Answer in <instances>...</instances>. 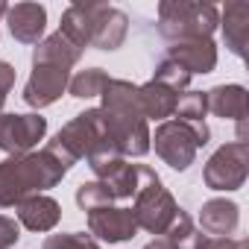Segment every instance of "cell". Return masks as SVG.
<instances>
[{"label": "cell", "instance_id": "cell-25", "mask_svg": "<svg viewBox=\"0 0 249 249\" xmlns=\"http://www.w3.org/2000/svg\"><path fill=\"white\" fill-rule=\"evenodd\" d=\"M41 249H100V243H97V237H91L85 231H68V234L44 237Z\"/></svg>", "mask_w": 249, "mask_h": 249}, {"label": "cell", "instance_id": "cell-4", "mask_svg": "<svg viewBox=\"0 0 249 249\" xmlns=\"http://www.w3.org/2000/svg\"><path fill=\"white\" fill-rule=\"evenodd\" d=\"M141 170V185L132 196V217L138 223V229L150 231V234H164L167 226L173 223L179 205L173 199V194L164 188V182L159 179V173L147 164H138Z\"/></svg>", "mask_w": 249, "mask_h": 249}, {"label": "cell", "instance_id": "cell-6", "mask_svg": "<svg viewBox=\"0 0 249 249\" xmlns=\"http://www.w3.org/2000/svg\"><path fill=\"white\" fill-rule=\"evenodd\" d=\"M249 173V147L243 141L223 144L205 164L202 179L211 191H237Z\"/></svg>", "mask_w": 249, "mask_h": 249}, {"label": "cell", "instance_id": "cell-28", "mask_svg": "<svg viewBox=\"0 0 249 249\" xmlns=\"http://www.w3.org/2000/svg\"><path fill=\"white\" fill-rule=\"evenodd\" d=\"M12 85H15V68H12L9 62H0V108H3V103H6V97H9V91H12Z\"/></svg>", "mask_w": 249, "mask_h": 249}, {"label": "cell", "instance_id": "cell-20", "mask_svg": "<svg viewBox=\"0 0 249 249\" xmlns=\"http://www.w3.org/2000/svg\"><path fill=\"white\" fill-rule=\"evenodd\" d=\"M126 33H129V18L120 9L108 6V12H106V18L100 24V33H97L91 47H97V50H117L123 41H126Z\"/></svg>", "mask_w": 249, "mask_h": 249}, {"label": "cell", "instance_id": "cell-19", "mask_svg": "<svg viewBox=\"0 0 249 249\" xmlns=\"http://www.w3.org/2000/svg\"><path fill=\"white\" fill-rule=\"evenodd\" d=\"M176 120L185 123V126H191L199 138V144L205 147L211 132H208V123H205V114H208V103H205V94L202 91H185L179 94V103H176Z\"/></svg>", "mask_w": 249, "mask_h": 249}, {"label": "cell", "instance_id": "cell-13", "mask_svg": "<svg viewBox=\"0 0 249 249\" xmlns=\"http://www.w3.org/2000/svg\"><path fill=\"white\" fill-rule=\"evenodd\" d=\"M15 211H18V226H24L30 231H50L62 220L59 202L47 194H33V196L21 199L15 205Z\"/></svg>", "mask_w": 249, "mask_h": 249}, {"label": "cell", "instance_id": "cell-9", "mask_svg": "<svg viewBox=\"0 0 249 249\" xmlns=\"http://www.w3.org/2000/svg\"><path fill=\"white\" fill-rule=\"evenodd\" d=\"M71 85V71L59 65H33V73L24 85V103L33 108L53 106Z\"/></svg>", "mask_w": 249, "mask_h": 249}, {"label": "cell", "instance_id": "cell-29", "mask_svg": "<svg viewBox=\"0 0 249 249\" xmlns=\"http://www.w3.org/2000/svg\"><path fill=\"white\" fill-rule=\"evenodd\" d=\"M144 249H173V246H170V243H167L164 237H156V240H150V243H147Z\"/></svg>", "mask_w": 249, "mask_h": 249}, {"label": "cell", "instance_id": "cell-22", "mask_svg": "<svg viewBox=\"0 0 249 249\" xmlns=\"http://www.w3.org/2000/svg\"><path fill=\"white\" fill-rule=\"evenodd\" d=\"M161 237H164L173 249H194V243H196L199 231H196V226H194L191 214H188L185 208H179V211H176V217H173V223L167 226V231H164Z\"/></svg>", "mask_w": 249, "mask_h": 249}, {"label": "cell", "instance_id": "cell-3", "mask_svg": "<svg viewBox=\"0 0 249 249\" xmlns=\"http://www.w3.org/2000/svg\"><path fill=\"white\" fill-rule=\"evenodd\" d=\"M217 27H220V9L214 3H191V0L159 3V33L170 44L191 38H211Z\"/></svg>", "mask_w": 249, "mask_h": 249}, {"label": "cell", "instance_id": "cell-21", "mask_svg": "<svg viewBox=\"0 0 249 249\" xmlns=\"http://www.w3.org/2000/svg\"><path fill=\"white\" fill-rule=\"evenodd\" d=\"M108 79H111V76H108L103 68H88V71H79L76 76H71L68 91H71V97H76V100H91V97H100V94H103V88H106Z\"/></svg>", "mask_w": 249, "mask_h": 249}, {"label": "cell", "instance_id": "cell-26", "mask_svg": "<svg viewBox=\"0 0 249 249\" xmlns=\"http://www.w3.org/2000/svg\"><path fill=\"white\" fill-rule=\"evenodd\" d=\"M194 249H249V243L243 237H208L199 231Z\"/></svg>", "mask_w": 249, "mask_h": 249}, {"label": "cell", "instance_id": "cell-14", "mask_svg": "<svg viewBox=\"0 0 249 249\" xmlns=\"http://www.w3.org/2000/svg\"><path fill=\"white\" fill-rule=\"evenodd\" d=\"M205 103L214 117L234 120V123H246L249 117V97L243 85H217L205 91Z\"/></svg>", "mask_w": 249, "mask_h": 249}, {"label": "cell", "instance_id": "cell-24", "mask_svg": "<svg viewBox=\"0 0 249 249\" xmlns=\"http://www.w3.org/2000/svg\"><path fill=\"white\" fill-rule=\"evenodd\" d=\"M153 79L161 82V85H167V88H173L176 94H182V91L188 88V82H191V73H188L185 68H179L176 62L161 59V62L156 65V71H153Z\"/></svg>", "mask_w": 249, "mask_h": 249}, {"label": "cell", "instance_id": "cell-23", "mask_svg": "<svg viewBox=\"0 0 249 249\" xmlns=\"http://www.w3.org/2000/svg\"><path fill=\"white\" fill-rule=\"evenodd\" d=\"M114 202V196L108 194V188L103 185V182H82L79 188H76V205L82 208V211H97V208H106V205H111Z\"/></svg>", "mask_w": 249, "mask_h": 249}, {"label": "cell", "instance_id": "cell-18", "mask_svg": "<svg viewBox=\"0 0 249 249\" xmlns=\"http://www.w3.org/2000/svg\"><path fill=\"white\" fill-rule=\"evenodd\" d=\"M79 56H82V50L73 41H68L62 33H53V36H47V38H41L36 44L33 65H59V68H68L71 71L79 62Z\"/></svg>", "mask_w": 249, "mask_h": 249}, {"label": "cell", "instance_id": "cell-7", "mask_svg": "<svg viewBox=\"0 0 249 249\" xmlns=\"http://www.w3.org/2000/svg\"><path fill=\"white\" fill-rule=\"evenodd\" d=\"M47 135V117L41 114H3L0 111V150L9 156L33 153Z\"/></svg>", "mask_w": 249, "mask_h": 249}, {"label": "cell", "instance_id": "cell-1", "mask_svg": "<svg viewBox=\"0 0 249 249\" xmlns=\"http://www.w3.org/2000/svg\"><path fill=\"white\" fill-rule=\"evenodd\" d=\"M103 111L123 159H141L150 153V126L138 103V85L126 79H108L103 88Z\"/></svg>", "mask_w": 249, "mask_h": 249}, {"label": "cell", "instance_id": "cell-12", "mask_svg": "<svg viewBox=\"0 0 249 249\" xmlns=\"http://www.w3.org/2000/svg\"><path fill=\"white\" fill-rule=\"evenodd\" d=\"M6 24L15 41L38 44L47 27V9L41 3H15L6 9Z\"/></svg>", "mask_w": 249, "mask_h": 249}, {"label": "cell", "instance_id": "cell-5", "mask_svg": "<svg viewBox=\"0 0 249 249\" xmlns=\"http://www.w3.org/2000/svg\"><path fill=\"white\" fill-rule=\"evenodd\" d=\"M156 147V156L173 167V170H188L196 159V150L202 147L196 132L179 120H164L159 123L156 135H150V150Z\"/></svg>", "mask_w": 249, "mask_h": 249}, {"label": "cell", "instance_id": "cell-2", "mask_svg": "<svg viewBox=\"0 0 249 249\" xmlns=\"http://www.w3.org/2000/svg\"><path fill=\"white\" fill-rule=\"evenodd\" d=\"M65 173L68 167L50 150L3 159L0 161V208H12L33 194L56 188Z\"/></svg>", "mask_w": 249, "mask_h": 249}, {"label": "cell", "instance_id": "cell-15", "mask_svg": "<svg viewBox=\"0 0 249 249\" xmlns=\"http://www.w3.org/2000/svg\"><path fill=\"white\" fill-rule=\"evenodd\" d=\"M240 223V208L231 199H208L199 211V226L208 237H229Z\"/></svg>", "mask_w": 249, "mask_h": 249}, {"label": "cell", "instance_id": "cell-16", "mask_svg": "<svg viewBox=\"0 0 249 249\" xmlns=\"http://www.w3.org/2000/svg\"><path fill=\"white\" fill-rule=\"evenodd\" d=\"M138 103H141V111H144L147 120H161L164 123L167 117H173L176 103H179V94L173 88L150 79V82L138 85Z\"/></svg>", "mask_w": 249, "mask_h": 249}, {"label": "cell", "instance_id": "cell-8", "mask_svg": "<svg viewBox=\"0 0 249 249\" xmlns=\"http://www.w3.org/2000/svg\"><path fill=\"white\" fill-rule=\"evenodd\" d=\"M106 12H108V3H71L62 15L59 33L68 41H73L79 50H85V47L94 44Z\"/></svg>", "mask_w": 249, "mask_h": 249}, {"label": "cell", "instance_id": "cell-27", "mask_svg": "<svg viewBox=\"0 0 249 249\" xmlns=\"http://www.w3.org/2000/svg\"><path fill=\"white\" fill-rule=\"evenodd\" d=\"M21 237V226L15 217H6V214H0V249H9L15 246Z\"/></svg>", "mask_w": 249, "mask_h": 249}, {"label": "cell", "instance_id": "cell-10", "mask_svg": "<svg viewBox=\"0 0 249 249\" xmlns=\"http://www.w3.org/2000/svg\"><path fill=\"white\" fill-rule=\"evenodd\" d=\"M135 231H138V223L129 208L106 205V208L88 211V234H97L106 243H123L135 237Z\"/></svg>", "mask_w": 249, "mask_h": 249}, {"label": "cell", "instance_id": "cell-11", "mask_svg": "<svg viewBox=\"0 0 249 249\" xmlns=\"http://www.w3.org/2000/svg\"><path fill=\"white\" fill-rule=\"evenodd\" d=\"M167 59L185 68L191 76L194 73H211L217 68V44L211 38H191V41H176L167 47Z\"/></svg>", "mask_w": 249, "mask_h": 249}, {"label": "cell", "instance_id": "cell-17", "mask_svg": "<svg viewBox=\"0 0 249 249\" xmlns=\"http://www.w3.org/2000/svg\"><path fill=\"white\" fill-rule=\"evenodd\" d=\"M223 36H226V47L243 59L246 44H249V3L243 0H234V3H226L223 9Z\"/></svg>", "mask_w": 249, "mask_h": 249}, {"label": "cell", "instance_id": "cell-30", "mask_svg": "<svg viewBox=\"0 0 249 249\" xmlns=\"http://www.w3.org/2000/svg\"><path fill=\"white\" fill-rule=\"evenodd\" d=\"M6 9H9V6L3 3V0H0V18H3V15H6Z\"/></svg>", "mask_w": 249, "mask_h": 249}]
</instances>
